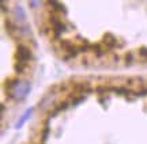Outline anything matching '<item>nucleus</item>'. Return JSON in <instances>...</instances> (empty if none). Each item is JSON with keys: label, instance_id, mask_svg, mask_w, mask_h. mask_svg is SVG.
Wrapping results in <instances>:
<instances>
[{"label": "nucleus", "instance_id": "nucleus-1", "mask_svg": "<svg viewBox=\"0 0 147 144\" xmlns=\"http://www.w3.org/2000/svg\"><path fill=\"white\" fill-rule=\"evenodd\" d=\"M29 92H30V84L29 83H19L12 92V98L14 99H23Z\"/></svg>", "mask_w": 147, "mask_h": 144}, {"label": "nucleus", "instance_id": "nucleus-2", "mask_svg": "<svg viewBox=\"0 0 147 144\" xmlns=\"http://www.w3.org/2000/svg\"><path fill=\"white\" fill-rule=\"evenodd\" d=\"M69 105H71V101H69V99H67V101H63L61 103H59L57 106L53 109L52 113H49V116H51V117H55V116H57L60 112H63V110H65V109H68Z\"/></svg>", "mask_w": 147, "mask_h": 144}, {"label": "nucleus", "instance_id": "nucleus-3", "mask_svg": "<svg viewBox=\"0 0 147 144\" xmlns=\"http://www.w3.org/2000/svg\"><path fill=\"white\" fill-rule=\"evenodd\" d=\"M33 112H34V107H30L29 110H26V113H25V114L22 116L21 120H19V121H18V124L15 125V128H16V129H18V128H21L22 125H23V124H25V123L27 121V120L30 118V116L33 114Z\"/></svg>", "mask_w": 147, "mask_h": 144}, {"label": "nucleus", "instance_id": "nucleus-4", "mask_svg": "<svg viewBox=\"0 0 147 144\" xmlns=\"http://www.w3.org/2000/svg\"><path fill=\"white\" fill-rule=\"evenodd\" d=\"M49 132H51V128H49V125H48V124H45V127H44V129H42V140H44V141L47 140Z\"/></svg>", "mask_w": 147, "mask_h": 144}]
</instances>
